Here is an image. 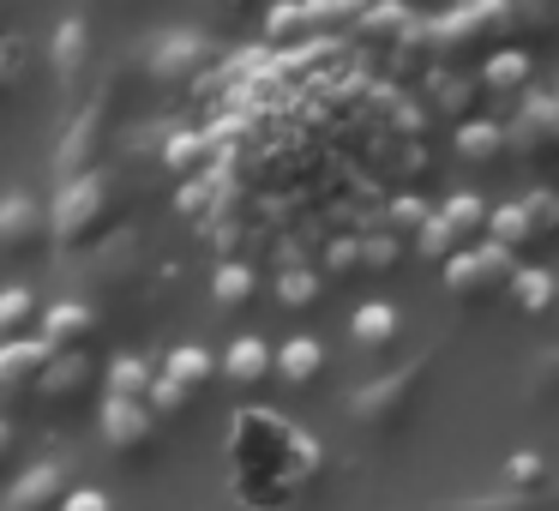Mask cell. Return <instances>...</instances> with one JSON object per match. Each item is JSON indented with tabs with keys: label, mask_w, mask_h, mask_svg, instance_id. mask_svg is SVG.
Returning a JSON list of instances; mask_svg holds the SVG:
<instances>
[{
	"label": "cell",
	"mask_w": 559,
	"mask_h": 511,
	"mask_svg": "<svg viewBox=\"0 0 559 511\" xmlns=\"http://www.w3.org/2000/svg\"><path fill=\"white\" fill-rule=\"evenodd\" d=\"M121 217H127V205L115 193V175H103V169L73 175V181H61V193L49 205V241H61L67 253H97L121 229Z\"/></svg>",
	"instance_id": "1"
},
{
	"label": "cell",
	"mask_w": 559,
	"mask_h": 511,
	"mask_svg": "<svg viewBox=\"0 0 559 511\" xmlns=\"http://www.w3.org/2000/svg\"><path fill=\"white\" fill-rule=\"evenodd\" d=\"M433 361H439V355L421 349L415 361H403V367H391V373L367 379V385L349 397V421L361 427L367 439H397L403 427H409V415L421 409L427 379H433Z\"/></svg>",
	"instance_id": "2"
},
{
	"label": "cell",
	"mask_w": 559,
	"mask_h": 511,
	"mask_svg": "<svg viewBox=\"0 0 559 511\" xmlns=\"http://www.w3.org/2000/svg\"><path fill=\"white\" fill-rule=\"evenodd\" d=\"M554 229H559V199L542 193V187L511 199V205H499V211H487V247H499L506 259L554 241Z\"/></svg>",
	"instance_id": "3"
},
{
	"label": "cell",
	"mask_w": 559,
	"mask_h": 511,
	"mask_svg": "<svg viewBox=\"0 0 559 511\" xmlns=\"http://www.w3.org/2000/svg\"><path fill=\"white\" fill-rule=\"evenodd\" d=\"M511 271H518V259H506L499 247H463L445 259V295L463 307H487L499 289H511Z\"/></svg>",
	"instance_id": "4"
},
{
	"label": "cell",
	"mask_w": 559,
	"mask_h": 511,
	"mask_svg": "<svg viewBox=\"0 0 559 511\" xmlns=\"http://www.w3.org/2000/svg\"><path fill=\"white\" fill-rule=\"evenodd\" d=\"M506 31H511V7H463V13H445L427 25V37H433L439 61H457V55L469 49H506Z\"/></svg>",
	"instance_id": "5"
},
{
	"label": "cell",
	"mask_w": 559,
	"mask_h": 511,
	"mask_svg": "<svg viewBox=\"0 0 559 511\" xmlns=\"http://www.w3.org/2000/svg\"><path fill=\"white\" fill-rule=\"evenodd\" d=\"M506 133V157H523V163H547L559 145V103L547 97V91H530L523 97V109L511 115V127H499Z\"/></svg>",
	"instance_id": "6"
},
{
	"label": "cell",
	"mask_w": 559,
	"mask_h": 511,
	"mask_svg": "<svg viewBox=\"0 0 559 511\" xmlns=\"http://www.w3.org/2000/svg\"><path fill=\"white\" fill-rule=\"evenodd\" d=\"M49 247V205L25 193V187H7L0 193V259H31Z\"/></svg>",
	"instance_id": "7"
},
{
	"label": "cell",
	"mask_w": 559,
	"mask_h": 511,
	"mask_svg": "<svg viewBox=\"0 0 559 511\" xmlns=\"http://www.w3.org/2000/svg\"><path fill=\"white\" fill-rule=\"evenodd\" d=\"M103 445H109V457H121V463H151L157 457V421L145 415V403H133V397L103 403Z\"/></svg>",
	"instance_id": "8"
},
{
	"label": "cell",
	"mask_w": 559,
	"mask_h": 511,
	"mask_svg": "<svg viewBox=\"0 0 559 511\" xmlns=\"http://www.w3.org/2000/svg\"><path fill=\"white\" fill-rule=\"evenodd\" d=\"M103 139H109V91L85 97V115H73V127H67V145H61V157H55V175H61V181L91 175V169H97Z\"/></svg>",
	"instance_id": "9"
},
{
	"label": "cell",
	"mask_w": 559,
	"mask_h": 511,
	"mask_svg": "<svg viewBox=\"0 0 559 511\" xmlns=\"http://www.w3.org/2000/svg\"><path fill=\"white\" fill-rule=\"evenodd\" d=\"M49 67H55V91L61 103H85V73H91V19H61L55 25V49H49Z\"/></svg>",
	"instance_id": "10"
},
{
	"label": "cell",
	"mask_w": 559,
	"mask_h": 511,
	"mask_svg": "<svg viewBox=\"0 0 559 511\" xmlns=\"http://www.w3.org/2000/svg\"><path fill=\"white\" fill-rule=\"evenodd\" d=\"M211 37H199V31H163L157 43H151V79L157 85H187L193 73H205L211 67Z\"/></svg>",
	"instance_id": "11"
},
{
	"label": "cell",
	"mask_w": 559,
	"mask_h": 511,
	"mask_svg": "<svg viewBox=\"0 0 559 511\" xmlns=\"http://www.w3.org/2000/svg\"><path fill=\"white\" fill-rule=\"evenodd\" d=\"M73 494V470L61 457L49 463H31L7 494H0V511H61V499Z\"/></svg>",
	"instance_id": "12"
},
{
	"label": "cell",
	"mask_w": 559,
	"mask_h": 511,
	"mask_svg": "<svg viewBox=\"0 0 559 511\" xmlns=\"http://www.w3.org/2000/svg\"><path fill=\"white\" fill-rule=\"evenodd\" d=\"M85 397H91V361L85 355H55V361L43 367V379L31 385V403H37L43 415H67Z\"/></svg>",
	"instance_id": "13"
},
{
	"label": "cell",
	"mask_w": 559,
	"mask_h": 511,
	"mask_svg": "<svg viewBox=\"0 0 559 511\" xmlns=\"http://www.w3.org/2000/svg\"><path fill=\"white\" fill-rule=\"evenodd\" d=\"M97 325H103V313L91 301H61V307H49V313H43L37 337L49 343L55 355H85V343L97 337Z\"/></svg>",
	"instance_id": "14"
},
{
	"label": "cell",
	"mask_w": 559,
	"mask_h": 511,
	"mask_svg": "<svg viewBox=\"0 0 559 511\" xmlns=\"http://www.w3.org/2000/svg\"><path fill=\"white\" fill-rule=\"evenodd\" d=\"M55 361V349L43 337L0 343V397H31V385L43 379V367Z\"/></svg>",
	"instance_id": "15"
},
{
	"label": "cell",
	"mask_w": 559,
	"mask_h": 511,
	"mask_svg": "<svg viewBox=\"0 0 559 511\" xmlns=\"http://www.w3.org/2000/svg\"><path fill=\"white\" fill-rule=\"evenodd\" d=\"M271 367H277L283 391H313L319 373H325V343L319 337H289L277 355H271Z\"/></svg>",
	"instance_id": "16"
},
{
	"label": "cell",
	"mask_w": 559,
	"mask_h": 511,
	"mask_svg": "<svg viewBox=\"0 0 559 511\" xmlns=\"http://www.w3.org/2000/svg\"><path fill=\"white\" fill-rule=\"evenodd\" d=\"M349 337H355V349H361V355H385L391 343L403 337V313H397V307H385V301H367L361 313L349 319Z\"/></svg>",
	"instance_id": "17"
},
{
	"label": "cell",
	"mask_w": 559,
	"mask_h": 511,
	"mask_svg": "<svg viewBox=\"0 0 559 511\" xmlns=\"http://www.w3.org/2000/svg\"><path fill=\"white\" fill-rule=\"evenodd\" d=\"M433 511H554V494H511V487H487V494L439 499Z\"/></svg>",
	"instance_id": "18"
},
{
	"label": "cell",
	"mask_w": 559,
	"mask_h": 511,
	"mask_svg": "<svg viewBox=\"0 0 559 511\" xmlns=\"http://www.w3.org/2000/svg\"><path fill=\"white\" fill-rule=\"evenodd\" d=\"M223 373H229V385H265L271 379V343L265 337H235L229 355H223Z\"/></svg>",
	"instance_id": "19"
},
{
	"label": "cell",
	"mask_w": 559,
	"mask_h": 511,
	"mask_svg": "<svg viewBox=\"0 0 559 511\" xmlns=\"http://www.w3.org/2000/svg\"><path fill=\"white\" fill-rule=\"evenodd\" d=\"M530 55L518 49V43H506V49H493L487 55V67H481V85L493 91V97H518L523 85H530Z\"/></svg>",
	"instance_id": "20"
},
{
	"label": "cell",
	"mask_w": 559,
	"mask_h": 511,
	"mask_svg": "<svg viewBox=\"0 0 559 511\" xmlns=\"http://www.w3.org/2000/svg\"><path fill=\"white\" fill-rule=\"evenodd\" d=\"M259 301V277L247 265H217V277H211V307L217 313H247V307Z\"/></svg>",
	"instance_id": "21"
},
{
	"label": "cell",
	"mask_w": 559,
	"mask_h": 511,
	"mask_svg": "<svg viewBox=\"0 0 559 511\" xmlns=\"http://www.w3.org/2000/svg\"><path fill=\"white\" fill-rule=\"evenodd\" d=\"M157 379H169L175 391H187V397H199V391L217 379V361H211L205 349H175L169 361H163V373Z\"/></svg>",
	"instance_id": "22"
},
{
	"label": "cell",
	"mask_w": 559,
	"mask_h": 511,
	"mask_svg": "<svg viewBox=\"0 0 559 511\" xmlns=\"http://www.w3.org/2000/svg\"><path fill=\"white\" fill-rule=\"evenodd\" d=\"M439 223L457 235V247L463 241H481V235H487V199L481 193H451L445 211H439Z\"/></svg>",
	"instance_id": "23"
},
{
	"label": "cell",
	"mask_w": 559,
	"mask_h": 511,
	"mask_svg": "<svg viewBox=\"0 0 559 511\" xmlns=\"http://www.w3.org/2000/svg\"><path fill=\"white\" fill-rule=\"evenodd\" d=\"M511 301H518L530 319H542L547 301H554V271L547 265H518L511 271Z\"/></svg>",
	"instance_id": "24"
},
{
	"label": "cell",
	"mask_w": 559,
	"mask_h": 511,
	"mask_svg": "<svg viewBox=\"0 0 559 511\" xmlns=\"http://www.w3.org/2000/svg\"><path fill=\"white\" fill-rule=\"evenodd\" d=\"M31 319H37V295H31L25 283H13V289H0V343L31 337Z\"/></svg>",
	"instance_id": "25"
},
{
	"label": "cell",
	"mask_w": 559,
	"mask_h": 511,
	"mask_svg": "<svg viewBox=\"0 0 559 511\" xmlns=\"http://www.w3.org/2000/svg\"><path fill=\"white\" fill-rule=\"evenodd\" d=\"M457 157L463 163H499L506 157V133H499L493 121H469L457 133Z\"/></svg>",
	"instance_id": "26"
},
{
	"label": "cell",
	"mask_w": 559,
	"mask_h": 511,
	"mask_svg": "<svg viewBox=\"0 0 559 511\" xmlns=\"http://www.w3.org/2000/svg\"><path fill=\"white\" fill-rule=\"evenodd\" d=\"M145 385H151L145 355H115V361H109V397H133V403H145Z\"/></svg>",
	"instance_id": "27"
},
{
	"label": "cell",
	"mask_w": 559,
	"mask_h": 511,
	"mask_svg": "<svg viewBox=\"0 0 559 511\" xmlns=\"http://www.w3.org/2000/svg\"><path fill=\"white\" fill-rule=\"evenodd\" d=\"M319 295H325V283H319V271H301V265H289V271H283V283H277V301L289 307V313H307V307H319Z\"/></svg>",
	"instance_id": "28"
},
{
	"label": "cell",
	"mask_w": 559,
	"mask_h": 511,
	"mask_svg": "<svg viewBox=\"0 0 559 511\" xmlns=\"http://www.w3.org/2000/svg\"><path fill=\"white\" fill-rule=\"evenodd\" d=\"M499 487H511V494H547V463L535 451H523V457H511L499 470Z\"/></svg>",
	"instance_id": "29"
},
{
	"label": "cell",
	"mask_w": 559,
	"mask_h": 511,
	"mask_svg": "<svg viewBox=\"0 0 559 511\" xmlns=\"http://www.w3.org/2000/svg\"><path fill=\"white\" fill-rule=\"evenodd\" d=\"M403 265V241L397 235H367L361 241V277H391Z\"/></svg>",
	"instance_id": "30"
},
{
	"label": "cell",
	"mask_w": 559,
	"mask_h": 511,
	"mask_svg": "<svg viewBox=\"0 0 559 511\" xmlns=\"http://www.w3.org/2000/svg\"><path fill=\"white\" fill-rule=\"evenodd\" d=\"M415 253H421V259H439V265H445L451 253H463L457 235H451L445 223H439V211H427V223L415 229Z\"/></svg>",
	"instance_id": "31"
},
{
	"label": "cell",
	"mask_w": 559,
	"mask_h": 511,
	"mask_svg": "<svg viewBox=\"0 0 559 511\" xmlns=\"http://www.w3.org/2000/svg\"><path fill=\"white\" fill-rule=\"evenodd\" d=\"M325 277H331V283H355V277H361V241H331Z\"/></svg>",
	"instance_id": "32"
},
{
	"label": "cell",
	"mask_w": 559,
	"mask_h": 511,
	"mask_svg": "<svg viewBox=\"0 0 559 511\" xmlns=\"http://www.w3.org/2000/svg\"><path fill=\"white\" fill-rule=\"evenodd\" d=\"M19 73H25V49L13 37H0V103L19 91Z\"/></svg>",
	"instance_id": "33"
},
{
	"label": "cell",
	"mask_w": 559,
	"mask_h": 511,
	"mask_svg": "<svg viewBox=\"0 0 559 511\" xmlns=\"http://www.w3.org/2000/svg\"><path fill=\"white\" fill-rule=\"evenodd\" d=\"M554 367H559V355H554V349H542V355H535V373H530V403H547V391H554Z\"/></svg>",
	"instance_id": "34"
},
{
	"label": "cell",
	"mask_w": 559,
	"mask_h": 511,
	"mask_svg": "<svg viewBox=\"0 0 559 511\" xmlns=\"http://www.w3.org/2000/svg\"><path fill=\"white\" fill-rule=\"evenodd\" d=\"M61 511H115V499L97 494V487H73V494L61 499Z\"/></svg>",
	"instance_id": "35"
},
{
	"label": "cell",
	"mask_w": 559,
	"mask_h": 511,
	"mask_svg": "<svg viewBox=\"0 0 559 511\" xmlns=\"http://www.w3.org/2000/svg\"><path fill=\"white\" fill-rule=\"evenodd\" d=\"M199 157H205V151H199V139H175V145H169V169L175 175L199 169Z\"/></svg>",
	"instance_id": "36"
},
{
	"label": "cell",
	"mask_w": 559,
	"mask_h": 511,
	"mask_svg": "<svg viewBox=\"0 0 559 511\" xmlns=\"http://www.w3.org/2000/svg\"><path fill=\"white\" fill-rule=\"evenodd\" d=\"M391 217H397L403 229H421V223H427V205H421V199H397V205H391Z\"/></svg>",
	"instance_id": "37"
},
{
	"label": "cell",
	"mask_w": 559,
	"mask_h": 511,
	"mask_svg": "<svg viewBox=\"0 0 559 511\" xmlns=\"http://www.w3.org/2000/svg\"><path fill=\"white\" fill-rule=\"evenodd\" d=\"M13 451H19V433H13V421H0V475L13 470Z\"/></svg>",
	"instance_id": "38"
},
{
	"label": "cell",
	"mask_w": 559,
	"mask_h": 511,
	"mask_svg": "<svg viewBox=\"0 0 559 511\" xmlns=\"http://www.w3.org/2000/svg\"><path fill=\"white\" fill-rule=\"evenodd\" d=\"M0 25H7V13H0Z\"/></svg>",
	"instance_id": "39"
}]
</instances>
